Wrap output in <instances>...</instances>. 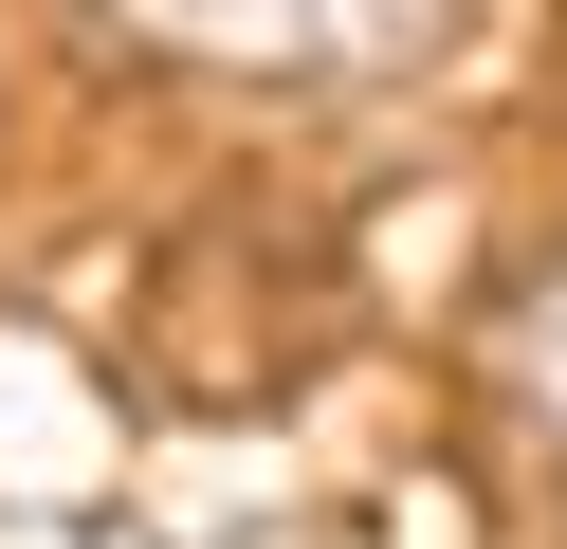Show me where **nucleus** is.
<instances>
[{
  "label": "nucleus",
  "mask_w": 567,
  "mask_h": 549,
  "mask_svg": "<svg viewBox=\"0 0 567 549\" xmlns=\"http://www.w3.org/2000/svg\"><path fill=\"white\" fill-rule=\"evenodd\" d=\"M128 55L220 73V92H403L457 55L476 0H92Z\"/></svg>",
  "instance_id": "nucleus-1"
},
{
  "label": "nucleus",
  "mask_w": 567,
  "mask_h": 549,
  "mask_svg": "<svg viewBox=\"0 0 567 549\" xmlns=\"http://www.w3.org/2000/svg\"><path fill=\"white\" fill-rule=\"evenodd\" d=\"M494 366H513V421H530V458L567 476V256L513 293V329H494Z\"/></svg>",
  "instance_id": "nucleus-2"
}]
</instances>
